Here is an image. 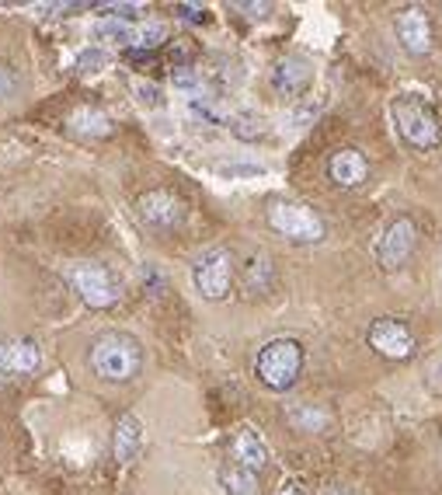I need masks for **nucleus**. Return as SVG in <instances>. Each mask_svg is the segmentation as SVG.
I'll return each instance as SVG.
<instances>
[{
	"mask_svg": "<svg viewBox=\"0 0 442 495\" xmlns=\"http://www.w3.org/2000/svg\"><path fill=\"white\" fill-rule=\"evenodd\" d=\"M230 133H234L237 140H244V143H255V140H261L265 136V119H261L258 112H237V115H230Z\"/></svg>",
	"mask_w": 442,
	"mask_h": 495,
	"instance_id": "obj_19",
	"label": "nucleus"
},
{
	"mask_svg": "<svg viewBox=\"0 0 442 495\" xmlns=\"http://www.w3.org/2000/svg\"><path fill=\"white\" fill-rule=\"evenodd\" d=\"M311 80H313V67L311 60H303V56H283V60L272 67V91H275L279 98H300V95H307Z\"/></svg>",
	"mask_w": 442,
	"mask_h": 495,
	"instance_id": "obj_11",
	"label": "nucleus"
},
{
	"mask_svg": "<svg viewBox=\"0 0 442 495\" xmlns=\"http://www.w3.org/2000/svg\"><path fill=\"white\" fill-rule=\"evenodd\" d=\"M391 119L401 140L415 151H436L442 140V126H439V115L432 112V105L421 102L418 95H397L391 102Z\"/></svg>",
	"mask_w": 442,
	"mask_h": 495,
	"instance_id": "obj_2",
	"label": "nucleus"
},
{
	"mask_svg": "<svg viewBox=\"0 0 442 495\" xmlns=\"http://www.w3.org/2000/svg\"><path fill=\"white\" fill-rule=\"evenodd\" d=\"M192 287L209 304L227 300L230 287H234V259H230V252H223V248L203 252L195 259V265H192Z\"/></svg>",
	"mask_w": 442,
	"mask_h": 495,
	"instance_id": "obj_6",
	"label": "nucleus"
},
{
	"mask_svg": "<svg viewBox=\"0 0 442 495\" xmlns=\"http://www.w3.org/2000/svg\"><path fill=\"white\" fill-rule=\"evenodd\" d=\"M188 115L199 119V123H206V126H227V123H230V115L223 112V105L216 102V98H195V102H188Z\"/></svg>",
	"mask_w": 442,
	"mask_h": 495,
	"instance_id": "obj_20",
	"label": "nucleus"
},
{
	"mask_svg": "<svg viewBox=\"0 0 442 495\" xmlns=\"http://www.w3.org/2000/svg\"><path fill=\"white\" fill-rule=\"evenodd\" d=\"M220 478H223V489H227V495H261V489H258V474H251V471L227 464Z\"/></svg>",
	"mask_w": 442,
	"mask_h": 495,
	"instance_id": "obj_18",
	"label": "nucleus"
},
{
	"mask_svg": "<svg viewBox=\"0 0 442 495\" xmlns=\"http://www.w3.org/2000/svg\"><path fill=\"white\" fill-rule=\"evenodd\" d=\"M328 179L338 185V188H359L369 179V160L363 151L356 147H341L328 160Z\"/></svg>",
	"mask_w": 442,
	"mask_h": 495,
	"instance_id": "obj_13",
	"label": "nucleus"
},
{
	"mask_svg": "<svg viewBox=\"0 0 442 495\" xmlns=\"http://www.w3.org/2000/svg\"><path fill=\"white\" fill-rule=\"evenodd\" d=\"M140 446H143V422L140 416H122L115 422V461H122V464H130L132 457L140 454Z\"/></svg>",
	"mask_w": 442,
	"mask_h": 495,
	"instance_id": "obj_15",
	"label": "nucleus"
},
{
	"mask_svg": "<svg viewBox=\"0 0 442 495\" xmlns=\"http://www.w3.org/2000/svg\"><path fill=\"white\" fill-rule=\"evenodd\" d=\"M393 32H397V42L404 46V52H411V56H425L432 50V22L421 7H404L393 18Z\"/></svg>",
	"mask_w": 442,
	"mask_h": 495,
	"instance_id": "obj_10",
	"label": "nucleus"
},
{
	"mask_svg": "<svg viewBox=\"0 0 442 495\" xmlns=\"http://www.w3.org/2000/svg\"><path fill=\"white\" fill-rule=\"evenodd\" d=\"M237 11H248V18H265L272 11V4H234Z\"/></svg>",
	"mask_w": 442,
	"mask_h": 495,
	"instance_id": "obj_28",
	"label": "nucleus"
},
{
	"mask_svg": "<svg viewBox=\"0 0 442 495\" xmlns=\"http://www.w3.org/2000/svg\"><path fill=\"white\" fill-rule=\"evenodd\" d=\"M175 11L182 14L185 22H206V18H209V11L203 7V4H178Z\"/></svg>",
	"mask_w": 442,
	"mask_h": 495,
	"instance_id": "obj_27",
	"label": "nucleus"
},
{
	"mask_svg": "<svg viewBox=\"0 0 442 495\" xmlns=\"http://www.w3.org/2000/svg\"><path fill=\"white\" fill-rule=\"evenodd\" d=\"M365 342L373 353H380L383 360H408L415 353V335L404 321L397 317H376L365 332Z\"/></svg>",
	"mask_w": 442,
	"mask_h": 495,
	"instance_id": "obj_7",
	"label": "nucleus"
},
{
	"mask_svg": "<svg viewBox=\"0 0 442 495\" xmlns=\"http://www.w3.org/2000/svg\"><path fill=\"white\" fill-rule=\"evenodd\" d=\"M425 388L432 394H442V356H432L425 366Z\"/></svg>",
	"mask_w": 442,
	"mask_h": 495,
	"instance_id": "obj_25",
	"label": "nucleus"
},
{
	"mask_svg": "<svg viewBox=\"0 0 442 495\" xmlns=\"http://www.w3.org/2000/svg\"><path fill=\"white\" fill-rule=\"evenodd\" d=\"M42 366V349L32 339L0 342V373L7 377H28Z\"/></svg>",
	"mask_w": 442,
	"mask_h": 495,
	"instance_id": "obj_12",
	"label": "nucleus"
},
{
	"mask_svg": "<svg viewBox=\"0 0 442 495\" xmlns=\"http://www.w3.org/2000/svg\"><path fill=\"white\" fill-rule=\"evenodd\" d=\"M303 370V345L296 339L265 342L255 356V377L268 391H289Z\"/></svg>",
	"mask_w": 442,
	"mask_h": 495,
	"instance_id": "obj_3",
	"label": "nucleus"
},
{
	"mask_svg": "<svg viewBox=\"0 0 442 495\" xmlns=\"http://www.w3.org/2000/svg\"><path fill=\"white\" fill-rule=\"evenodd\" d=\"M87 363L104 384H130L143 370V345L130 332H102L87 349Z\"/></svg>",
	"mask_w": 442,
	"mask_h": 495,
	"instance_id": "obj_1",
	"label": "nucleus"
},
{
	"mask_svg": "<svg viewBox=\"0 0 442 495\" xmlns=\"http://www.w3.org/2000/svg\"><path fill=\"white\" fill-rule=\"evenodd\" d=\"M67 280L80 293V300L87 307H95V311H104V307H112L119 300V283H115V276L108 272V265H102V261H70L67 265Z\"/></svg>",
	"mask_w": 442,
	"mask_h": 495,
	"instance_id": "obj_5",
	"label": "nucleus"
},
{
	"mask_svg": "<svg viewBox=\"0 0 442 495\" xmlns=\"http://www.w3.org/2000/svg\"><path fill=\"white\" fill-rule=\"evenodd\" d=\"M160 42H167V25L164 22H136L132 50H157Z\"/></svg>",
	"mask_w": 442,
	"mask_h": 495,
	"instance_id": "obj_21",
	"label": "nucleus"
},
{
	"mask_svg": "<svg viewBox=\"0 0 442 495\" xmlns=\"http://www.w3.org/2000/svg\"><path fill=\"white\" fill-rule=\"evenodd\" d=\"M136 98H140V105H150V108H157L160 105V87L157 84H147V80H136Z\"/></svg>",
	"mask_w": 442,
	"mask_h": 495,
	"instance_id": "obj_26",
	"label": "nucleus"
},
{
	"mask_svg": "<svg viewBox=\"0 0 442 495\" xmlns=\"http://www.w3.org/2000/svg\"><path fill=\"white\" fill-rule=\"evenodd\" d=\"M14 91H18V74H14V67H7L0 60V102L14 98Z\"/></svg>",
	"mask_w": 442,
	"mask_h": 495,
	"instance_id": "obj_24",
	"label": "nucleus"
},
{
	"mask_svg": "<svg viewBox=\"0 0 442 495\" xmlns=\"http://www.w3.org/2000/svg\"><path fill=\"white\" fill-rule=\"evenodd\" d=\"M418 244V227L411 216H397L391 227L383 231L380 237V244H376V261H380V269H401L404 261L411 259V252H415Z\"/></svg>",
	"mask_w": 442,
	"mask_h": 495,
	"instance_id": "obj_9",
	"label": "nucleus"
},
{
	"mask_svg": "<svg viewBox=\"0 0 442 495\" xmlns=\"http://www.w3.org/2000/svg\"><path fill=\"white\" fill-rule=\"evenodd\" d=\"M104 67H108V52L98 50V46H91V50H84L77 56V70H80V74H102Z\"/></svg>",
	"mask_w": 442,
	"mask_h": 495,
	"instance_id": "obj_23",
	"label": "nucleus"
},
{
	"mask_svg": "<svg viewBox=\"0 0 442 495\" xmlns=\"http://www.w3.org/2000/svg\"><path fill=\"white\" fill-rule=\"evenodd\" d=\"M136 213H140V220H143L150 231H157V234H171V231H178L185 224L182 199L171 196V192H164V188H154V192L140 196Z\"/></svg>",
	"mask_w": 442,
	"mask_h": 495,
	"instance_id": "obj_8",
	"label": "nucleus"
},
{
	"mask_svg": "<svg viewBox=\"0 0 442 495\" xmlns=\"http://www.w3.org/2000/svg\"><path fill=\"white\" fill-rule=\"evenodd\" d=\"M324 495H348L345 489H338V485H331V489H324Z\"/></svg>",
	"mask_w": 442,
	"mask_h": 495,
	"instance_id": "obj_30",
	"label": "nucleus"
},
{
	"mask_svg": "<svg viewBox=\"0 0 442 495\" xmlns=\"http://www.w3.org/2000/svg\"><path fill=\"white\" fill-rule=\"evenodd\" d=\"M289 422H293L296 429H303V433H317V429H324V426H328V416H324V412H317L313 405H303V408H296V412L289 416Z\"/></svg>",
	"mask_w": 442,
	"mask_h": 495,
	"instance_id": "obj_22",
	"label": "nucleus"
},
{
	"mask_svg": "<svg viewBox=\"0 0 442 495\" xmlns=\"http://www.w3.org/2000/svg\"><path fill=\"white\" fill-rule=\"evenodd\" d=\"M279 495H307V492H303L296 481H289V485H283V489H279Z\"/></svg>",
	"mask_w": 442,
	"mask_h": 495,
	"instance_id": "obj_29",
	"label": "nucleus"
},
{
	"mask_svg": "<svg viewBox=\"0 0 442 495\" xmlns=\"http://www.w3.org/2000/svg\"><path fill=\"white\" fill-rule=\"evenodd\" d=\"M268 227H272L275 234H283L286 241H296V244H317V241H324V234H328L324 220H320L311 206L289 203V199H279V203L268 206Z\"/></svg>",
	"mask_w": 442,
	"mask_h": 495,
	"instance_id": "obj_4",
	"label": "nucleus"
},
{
	"mask_svg": "<svg viewBox=\"0 0 442 495\" xmlns=\"http://www.w3.org/2000/svg\"><path fill=\"white\" fill-rule=\"evenodd\" d=\"M171 84H175V91H182L188 102H195V98H209L206 80H203V70H192V67H175V70H171Z\"/></svg>",
	"mask_w": 442,
	"mask_h": 495,
	"instance_id": "obj_17",
	"label": "nucleus"
},
{
	"mask_svg": "<svg viewBox=\"0 0 442 495\" xmlns=\"http://www.w3.org/2000/svg\"><path fill=\"white\" fill-rule=\"evenodd\" d=\"M230 464L251 471V474H261L268 468V444L261 440L255 429H240L234 436V444H230Z\"/></svg>",
	"mask_w": 442,
	"mask_h": 495,
	"instance_id": "obj_14",
	"label": "nucleus"
},
{
	"mask_svg": "<svg viewBox=\"0 0 442 495\" xmlns=\"http://www.w3.org/2000/svg\"><path fill=\"white\" fill-rule=\"evenodd\" d=\"M70 130L84 133V136H108L112 133V119L104 115L102 108H91V105H84L77 108L74 115H70V123H67Z\"/></svg>",
	"mask_w": 442,
	"mask_h": 495,
	"instance_id": "obj_16",
	"label": "nucleus"
}]
</instances>
